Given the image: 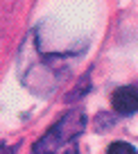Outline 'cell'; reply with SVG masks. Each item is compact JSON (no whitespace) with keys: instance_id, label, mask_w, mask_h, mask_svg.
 I'll list each match as a JSON object with an SVG mask.
<instances>
[{"instance_id":"3","label":"cell","mask_w":138,"mask_h":154,"mask_svg":"<svg viewBox=\"0 0 138 154\" xmlns=\"http://www.w3.org/2000/svg\"><path fill=\"white\" fill-rule=\"evenodd\" d=\"M106 154H138V152H136V149H133L129 143H122V140H118V143H111V145H109Z\"/></svg>"},{"instance_id":"2","label":"cell","mask_w":138,"mask_h":154,"mask_svg":"<svg viewBox=\"0 0 138 154\" xmlns=\"http://www.w3.org/2000/svg\"><path fill=\"white\" fill-rule=\"evenodd\" d=\"M111 104L120 116L138 113V86H120L111 95Z\"/></svg>"},{"instance_id":"1","label":"cell","mask_w":138,"mask_h":154,"mask_svg":"<svg viewBox=\"0 0 138 154\" xmlns=\"http://www.w3.org/2000/svg\"><path fill=\"white\" fill-rule=\"evenodd\" d=\"M86 129V113L68 111L34 145V154H79V136Z\"/></svg>"}]
</instances>
